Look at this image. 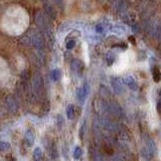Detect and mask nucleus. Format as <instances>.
<instances>
[{"label":"nucleus","instance_id":"nucleus-1","mask_svg":"<svg viewBox=\"0 0 161 161\" xmlns=\"http://www.w3.org/2000/svg\"><path fill=\"white\" fill-rule=\"evenodd\" d=\"M31 23V12L20 0H8L0 5V31L9 36H19Z\"/></svg>","mask_w":161,"mask_h":161}]
</instances>
